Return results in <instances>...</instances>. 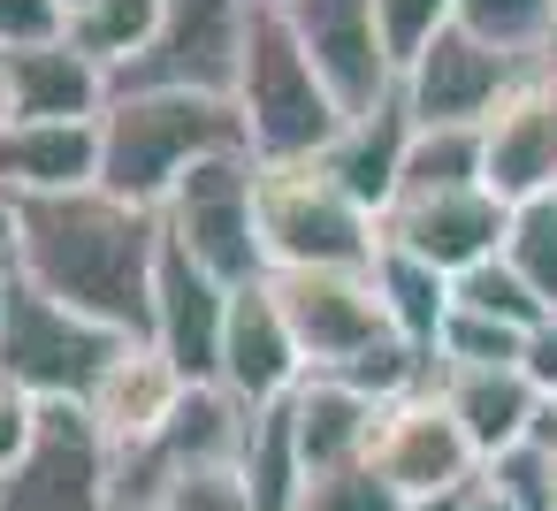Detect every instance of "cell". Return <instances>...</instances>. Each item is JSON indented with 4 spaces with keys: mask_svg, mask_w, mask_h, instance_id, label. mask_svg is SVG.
I'll use <instances>...</instances> for the list:
<instances>
[{
    "mask_svg": "<svg viewBox=\"0 0 557 511\" xmlns=\"http://www.w3.org/2000/svg\"><path fill=\"white\" fill-rule=\"evenodd\" d=\"M458 511H519V503H511V496H504V488H496V481H473V488H466V503H458Z\"/></svg>",
    "mask_w": 557,
    "mask_h": 511,
    "instance_id": "cell-37",
    "label": "cell"
},
{
    "mask_svg": "<svg viewBox=\"0 0 557 511\" xmlns=\"http://www.w3.org/2000/svg\"><path fill=\"white\" fill-rule=\"evenodd\" d=\"M519 374H527V382H534L542 397H557V313L527 328V351H519Z\"/></svg>",
    "mask_w": 557,
    "mask_h": 511,
    "instance_id": "cell-36",
    "label": "cell"
},
{
    "mask_svg": "<svg viewBox=\"0 0 557 511\" xmlns=\"http://www.w3.org/2000/svg\"><path fill=\"white\" fill-rule=\"evenodd\" d=\"M237 115H245V146L268 169L290 161H321L344 138V108L321 85V70L306 62L298 32L283 24L275 0H260L252 16V47H245V77H237Z\"/></svg>",
    "mask_w": 557,
    "mask_h": 511,
    "instance_id": "cell-3",
    "label": "cell"
},
{
    "mask_svg": "<svg viewBox=\"0 0 557 511\" xmlns=\"http://www.w3.org/2000/svg\"><path fill=\"white\" fill-rule=\"evenodd\" d=\"M527 77V62H511V54H496V47H481L473 32H443L412 70H405V108H412V123L420 130H481L496 108H504V92Z\"/></svg>",
    "mask_w": 557,
    "mask_h": 511,
    "instance_id": "cell-13",
    "label": "cell"
},
{
    "mask_svg": "<svg viewBox=\"0 0 557 511\" xmlns=\"http://www.w3.org/2000/svg\"><path fill=\"white\" fill-rule=\"evenodd\" d=\"M504 229H511V207L488 191V184H458V191H405L389 214H382V237L420 252L428 267H443L450 283L481 260L504 252Z\"/></svg>",
    "mask_w": 557,
    "mask_h": 511,
    "instance_id": "cell-14",
    "label": "cell"
},
{
    "mask_svg": "<svg viewBox=\"0 0 557 511\" xmlns=\"http://www.w3.org/2000/svg\"><path fill=\"white\" fill-rule=\"evenodd\" d=\"M62 9H70V16H77V9H92V0H62Z\"/></svg>",
    "mask_w": 557,
    "mask_h": 511,
    "instance_id": "cell-41",
    "label": "cell"
},
{
    "mask_svg": "<svg viewBox=\"0 0 557 511\" xmlns=\"http://www.w3.org/2000/svg\"><path fill=\"white\" fill-rule=\"evenodd\" d=\"M100 184V123H0V207Z\"/></svg>",
    "mask_w": 557,
    "mask_h": 511,
    "instance_id": "cell-20",
    "label": "cell"
},
{
    "mask_svg": "<svg viewBox=\"0 0 557 511\" xmlns=\"http://www.w3.org/2000/svg\"><path fill=\"white\" fill-rule=\"evenodd\" d=\"M268 283H275V306H283V321H290L313 374H351L367 351L397 344L367 267H283Z\"/></svg>",
    "mask_w": 557,
    "mask_h": 511,
    "instance_id": "cell-9",
    "label": "cell"
},
{
    "mask_svg": "<svg viewBox=\"0 0 557 511\" xmlns=\"http://www.w3.org/2000/svg\"><path fill=\"white\" fill-rule=\"evenodd\" d=\"M283 412H290V443H298L306 481H313V473H336V465L374 458L382 404H374L367 389H351V382H336V374H306V382L283 397Z\"/></svg>",
    "mask_w": 557,
    "mask_h": 511,
    "instance_id": "cell-21",
    "label": "cell"
},
{
    "mask_svg": "<svg viewBox=\"0 0 557 511\" xmlns=\"http://www.w3.org/2000/svg\"><path fill=\"white\" fill-rule=\"evenodd\" d=\"M9 245H16V267L39 290H54L70 313H85L115 336H153L161 214L85 184V191H54V199H16Z\"/></svg>",
    "mask_w": 557,
    "mask_h": 511,
    "instance_id": "cell-1",
    "label": "cell"
},
{
    "mask_svg": "<svg viewBox=\"0 0 557 511\" xmlns=\"http://www.w3.org/2000/svg\"><path fill=\"white\" fill-rule=\"evenodd\" d=\"M458 503H466V488H458V496H412L405 511H458Z\"/></svg>",
    "mask_w": 557,
    "mask_h": 511,
    "instance_id": "cell-38",
    "label": "cell"
},
{
    "mask_svg": "<svg viewBox=\"0 0 557 511\" xmlns=\"http://www.w3.org/2000/svg\"><path fill=\"white\" fill-rule=\"evenodd\" d=\"M260 237H268V267H374L382 222L336 191V176L321 161H290L268 169L260 161Z\"/></svg>",
    "mask_w": 557,
    "mask_h": 511,
    "instance_id": "cell-7",
    "label": "cell"
},
{
    "mask_svg": "<svg viewBox=\"0 0 557 511\" xmlns=\"http://www.w3.org/2000/svg\"><path fill=\"white\" fill-rule=\"evenodd\" d=\"M382 9V39H389V62H397V85H405V70L458 24V0H374Z\"/></svg>",
    "mask_w": 557,
    "mask_h": 511,
    "instance_id": "cell-32",
    "label": "cell"
},
{
    "mask_svg": "<svg viewBox=\"0 0 557 511\" xmlns=\"http://www.w3.org/2000/svg\"><path fill=\"white\" fill-rule=\"evenodd\" d=\"M306 374H313V366H306V351H298V336H290V321H283V306H275V283L230 290V328H222V374H214V382H222L237 404L268 412V404H283Z\"/></svg>",
    "mask_w": 557,
    "mask_h": 511,
    "instance_id": "cell-15",
    "label": "cell"
},
{
    "mask_svg": "<svg viewBox=\"0 0 557 511\" xmlns=\"http://www.w3.org/2000/svg\"><path fill=\"white\" fill-rule=\"evenodd\" d=\"M458 184H481V130H420L405 161V191H458Z\"/></svg>",
    "mask_w": 557,
    "mask_h": 511,
    "instance_id": "cell-29",
    "label": "cell"
},
{
    "mask_svg": "<svg viewBox=\"0 0 557 511\" xmlns=\"http://www.w3.org/2000/svg\"><path fill=\"white\" fill-rule=\"evenodd\" d=\"M161 229H169L214 283H230V290L275 275V267H268V237H260V161H252V153H214V161H199V169L169 191Z\"/></svg>",
    "mask_w": 557,
    "mask_h": 511,
    "instance_id": "cell-5",
    "label": "cell"
},
{
    "mask_svg": "<svg viewBox=\"0 0 557 511\" xmlns=\"http://www.w3.org/2000/svg\"><path fill=\"white\" fill-rule=\"evenodd\" d=\"M374 298H382V313H389V328L412 344V351H428L435 359V336H443V321H450V275L443 267H428L420 252H405V245H374Z\"/></svg>",
    "mask_w": 557,
    "mask_h": 511,
    "instance_id": "cell-23",
    "label": "cell"
},
{
    "mask_svg": "<svg viewBox=\"0 0 557 511\" xmlns=\"http://www.w3.org/2000/svg\"><path fill=\"white\" fill-rule=\"evenodd\" d=\"M481 481H496L519 511H557V450H542V443L496 450V458L481 465Z\"/></svg>",
    "mask_w": 557,
    "mask_h": 511,
    "instance_id": "cell-33",
    "label": "cell"
},
{
    "mask_svg": "<svg viewBox=\"0 0 557 511\" xmlns=\"http://www.w3.org/2000/svg\"><path fill=\"white\" fill-rule=\"evenodd\" d=\"M47 39H70L62 0H0V54H24V47H47Z\"/></svg>",
    "mask_w": 557,
    "mask_h": 511,
    "instance_id": "cell-34",
    "label": "cell"
},
{
    "mask_svg": "<svg viewBox=\"0 0 557 511\" xmlns=\"http://www.w3.org/2000/svg\"><path fill=\"white\" fill-rule=\"evenodd\" d=\"M481 184L504 207L557 199V62H534L481 123Z\"/></svg>",
    "mask_w": 557,
    "mask_h": 511,
    "instance_id": "cell-12",
    "label": "cell"
},
{
    "mask_svg": "<svg viewBox=\"0 0 557 511\" xmlns=\"http://www.w3.org/2000/svg\"><path fill=\"white\" fill-rule=\"evenodd\" d=\"M412 138H420V123H412L405 92H389L374 115H351V123H344V138L321 153V169L336 176V191H344V199H359V207L382 222V214L397 207V191H405Z\"/></svg>",
    "mask_w": 557,
    "mask_h": 511,
    "instance_id": "cell-19",
    "label": "cell"
},
{
    "mask_svg": "<svg viewBox=\"0 0 557 511\" xmlns=\"http://www.w3.org/2000/svg\"><path fill=\"white\" fill-rule=\"evenodd\" d=\"M549 62H557V39H549Z\"/></svg>",
    "mask_w": 557,
    "mask_h": 511,
    "instance_id": "cell-42",
    "label": "cell"
},
{
    "mask_svg": "<svg viewBox=\"0 0 557 511\" xmlns=\"http://www.w3.org/2000/svg\"><path fill=\"white\" fill-rule=\"evenodd\" d=\"M428 382H435V397L450 404V420L466 427V443L481 450V465H488L496 450L527 443V420H534V404H542V389H534L519 366H435Z\"/></svg>",
    "mask_w": 557,
    "mask_h": 511,
    "instance_id": "cell-22",
    "label": "cell"
},
{
    "mask_svg": "<svg viewBox=\"0 0 557 511\" xmlns=\"http://www.w3.org/2000/svg\"><path fill=\"white\" fill-rule=\"evenodd\" d=\"M32 427H39V397H24L16 382H0V473L32 450Z\"/></svg>",
    "mask_w": 557,
    "mask_h": 511,
    "instance_id": "cell-35",
    "label": "cell"
},
{
    "mask_svg": "<svg viewBox=\"0 0 557 511\" xmlns=\"http://www.w3.org/2000/svg\"><path fill=\"white\" fill-rule=\"evenodd\" d=\"M153 511H260V488H252L245 458H207V465H184L153 496Z\"/></svg>",
    "mask_w": 557,
    "mask_h": 511,
    "instance_id": "cell-28",
    "label": "cell"
},
{
    "mask_svg": "<svg viewBox=\"0 0 557 511\" xmlns=\"http://www.w3.org/2000/svg\"><path fill=\"white\" fill-rule=\"evenodd\" d=\"M9 260H16V245H9V207H0V283H9Z\"/></svg>",
    "mask_w": 557,
    "mask_h": 511,
    "instance_id": "cell-39",
    "label": "cell"
},
{
    "mask_svg": "<svg viewBox=\"0 0 557 511\" xmlns=\"http://www.w3.org/2000/svg\"><path fill=\"white\" fill-rule=\"evenodd\" d=\"M191 397V382L176 374V359L153 344V336H131L115 359H108V374L92 382V420L108 427V443L115 450H138V443H153L169 420H176V404Z\"/></svg>",
    "mask_w": 557,
    "mask_h": 511,
    "instance_id": "cell-17",
    "label": "cell"
},
{
    "mask_svg": "<svg viewBox=\"0 0 557 511\" xmlns=\"http://www.w3.org/2000/svg\"><path fill=\"white\" fill-rule=\"evenodd\" d=\"M131 336L70 313L54 290H39L16 260H9V283H0V382H16L24 397L39 404H62V397H92V382L108 374V359L123 351Z\"/></svg>",
    "mask_w": 557,
    "mask_h": 511,
    "instance_id": "cell-4",
    "label": "cell"
},
{
    "mask_svg": "<svg viewBox=\"0 0 557 511\" xmlns=\"http://www.w3.org/2000/svg\"><path fill=\"white\" fill-rule=\"evenodd\" d=\"M222 328H230V283H214L169 229H161V275H153V344L176 359L184 382L222 374Z\"/></svg>",
    "mask_w": 557,
    "mask_h": 511,
    "instance_id": "cell-16",
    "label": "cell"
},
{
    "mask_svg": "<svg viewBox=\"0 0 557 511\" xmlns=\"http://www.w3.org/2000/svg\"><path fill=\"white\" fill-rule=\"evenodd\" d=\"M0 62H9V123H100L115 100V77L77 39H47Z\"/></svg>",
    "mask_w": 557,
    "mask_h": 511,
    "instance_id": "cell-18",
    "label": "cell"
},
{
    "mask_svg": "<svg viewBox=\"0 0 557 511\" xmlns=\"http://www.w3.org/2000/svg\"><path fill=\"white\" fill-rule=\"evenodd\" d=\"M252 16H260V0H169L153 47L131 70H115V92H207V100H237Z\"/></svg>",
    "mask_w": 557,
    "mask_h": 511,
    "instance_id": "cell-8",
    "label": "cell"
},
{
    "mask_svg": "<svg viewBox=\"0 0 557 511\" xmlns=\"http://www.w3.org/2000/svg\"><path fill=\"white\" fill-rule=\"evenodd\" d=\"M0 123H9V62H0Z\"/></svg>",
    "mask_w": 557,
    "mask_h": 511,
    "instance_id": "cell-40",
    "label": "cell"
},
{
    "mask_svg": "<svg viewBox=\"0 0 557 511\" xmlns=\"http://www.w3.org/2000/svg\"><path fill=\"white\" fill-rule=\"evenodd\" d=\"M458 32L534 70L549 62V39H557V0H458Z\"/></svg>",
    "mask_w": 557,
    "mask_h": 511,
    "instance_id": "cell-24",
    "label": "cell"
},
{
    "mask_svg": "<svg viewBox=\"0 0 557 511\" xmlns=\"http://www.w3.org/2000/svg\"><path fill=\"white\" fill-rule=\"evenodd\" d=\"M519 351H527V328H504V321L466 313L450 298V321L435 336V366H519Z\"/></svg>",
    "mask_w": 557,
    "mask_h": 511,
    "instance_id": "cell-30",
    "label": "cell"
},
{
    "mask_svg": "<svg viewBox=\"0 0 557 511\" xmlns=\"http://www.w3.org/2000/svg\"><path fill=\"white\" fill-rule=\"evenodd\" d=\"M450 298L466 306V313H488V321H504V328H534V321H549V306L519 283V267L496 252V260H481V267H466L458 283H450Z\"/></svg>",
    "mask_w": 557,
    "mask_h": 511,
    "instance_id": "cell-27",
    "label": "cell"
},
{
    "mask_svg": "<svg viewBox=\"0 0 557 511\" xmlns=\"http://www.w3.org/2000/svg\"><path fill=\"white\" fill-rule=\"evenodd\" d=\"M0 511H123V450L92 404H39L32 450L0 473Z\"/></svg>",
    "mask_w": 557,
    "mask_h": 511,
    "instance_id": "cell-6",
    "label": "cell"
},
{
    "mask_svg": "<svg viewBox=\"0 0 557 511\" xmlns=\"http://www.w3.org/2000/svg\"><path fill=\"white\" fill-rule=\"evenodd\" d=\"M275 9L298 32V47L321 70V85L336 92L344 123L351 115H374L397 92V62H389V39H382V9H374V0H275Z\"/></svg>",
    "mask_w": 557,
    "mask_h": 511,
    "instance_id": "cell-10",
    "label": "cell"
},
{
    "mask_svg": "<svg viewBox=\"0 0 557 511\" xmlns=\"http://www.w3.org/2000/svg\"><path fill=\"white\" fill-rule=\"evenodd\" d=\"M504 260H511V267H519V283L557 313V199H527V207H511Z\"/></svg>",
    "mask_w": 557,
    "mask_h": 511,
    "instance_id": "cell-26",
    "label": "cell"
},
{
    "mask_svg": "<svg viewBox=\"0 0 557 511\" xmlns=\"http://www.w3.org/2000/svg\"><path fill=\"white\" fill-rule=\"evenodd\" d=\"M161 9H169V0H92V9H77V16H70V39H77V47L115 77V70H131V62L153 47Z\"/></svg>",
    "mask_w": 557,
    "mask_h": 511,
    "instance_id": "cell-25",
    "label": "cell"
},
{
    "mask_svg": "<svg viewBox=\"0 0 557 511\" xmlns=\"http://www.w3.org/2000/svg\"><path fill=\"white\" fill-rule=\"evenodd\" d=\"M374 465L382 481L412 503V496H458L481 481V450L466 443V427L450 420V404L435 397V382H420L412 397L382 404V427H374Z\"/></svg>",
    "mask_w": 557,
    "mask_h": 511,
    "instance_id": "cell-11",
    "label": "cell"
},
{
    "mask_svg": "<svg viewBox=\"0 0 557 511\" xmlns=\"http://www.w3.org/2000/svg\"><path fill=\"white\" fill-rule=\"evenodd\" d=\"M214 153H252L237 100L207 92H115L100 115V191L161 214L169 191L214 161Z\"/></svg>",
    "mask_w": 557,
    "mask_h": 511,
    "instance_id": "cell-2",
    "label": "cell"
},
{
    "mask_svg": "<svg viewBox=\"0 0 557 511\" xmlns=\"http://www.w3.org/2000/svg\"><path fill=\"white\" fill-rule=\"evenodd\" d=\"M298 511H405V496L382 481V465H374V458H359V465L313 473V481L298 488Z\"/></svg>",
    "mask_w": 557,
    "mask_h": 511,
    "instance_id": "cell-31",
    "label": "cell"
}]
</instances>
